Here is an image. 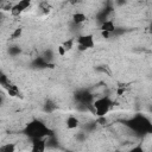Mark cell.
<instances>
[{
  "label": "cell",
  "mask_w": 152,
  "mask_h": 152,
  "mask_svg": "<svg viewBox=\"0 0 152 152\" xmlns=\"http://www.w3.org/2000/svg\"><path fill=\"white\" fill-rule=\"evenodd\" d=\"M150 31L152 32V21H151V24H150Z\"/></svg>",
  "instance_id": "cell-20"
},
{
  "label": "cell",
  "mask_w": 152,
  "mask_h": 152,
  "mask_svg": "<svg viewBox=\"0 0 152 152\" xmlns=\"http://www.w3.org/2000/svg\"><path fill=\"white\" fill-rule=\"evenodd\" d=\"M6 88H7V91H8V94H10L11 96H18V89H17L15 86L8 84Z\"/></svg>",
  "instance_id": "cell-12"
},
{
  "label": "cell",
  "mask_w": 152,
  "mask_h": 152,
  "mask_svg": "<svg viewBox=\"0 0 152 152\" xmlns=\"http://www.w3.org/2000/svg\"><path fill=\"white\" fill-rule=\"evenodd\" d=\"M24 133L26 135H28L31 139H36V138H46L49 135H52V131L40 120H32L31 122H28L24 129Z\"/></svg>",
  "instance_id": "cell-1"
},
{
  "label": "cell",
  "mask_w": 152,
  "mask_h": 152,
  "mask_svg": "<svg viewBox=\"0 0 152 152\" xmlns=\"http://www.w3.org/2000/svg\"><path fill=\"white\" fill-rule=\"evenodd\" d=\"M63 46L65 48V50H66V51L71 50V49H72V46H74V39H72V38H71V39H68L66 42H64V43H63Z\"/></svg>",
  "instance_id": "cell-13"
},
{
  "label": "cell",
  "mask_w": 152,
  "mask_h": 152,
  "mask_svg": "<svg viewBox=\"0 0 152 152\" xmlns=\"http://www.w3.org/2000/svg\"><path fill=\"white\" fill-rule=\"evenodd\" d=\"M48 141L45 138H36L32 139V151L33 152H44L46 150Z\"/></svg>",
  "instance_id": "cell-6"
},
{
  "label": "cell",
  "mask_w": 152,
  "mask_h": 152,
  "mask_svg": "<svg viewBox=\"0 0 152 152\" xmlns=\"http://www.w3.org/2000/svg\"><path fill=\"white\" fill-rule=\"evenodd\" d=\"M86 19H87V17H86V14L82 13V12H76V13L72 14V21H74L76 25H80V24L84 23Z\"/></svg>",
  "instance_id": "cell-9"
},
{
  "label": "cell",
  "mask_w": 152,
  "mask_h": 152,
  "mask_svg": "<svg viewBox=\"0 0 152 152\" xmlns=\"http://www.w3.org/2000/svg\"><path fill=\"white\" fill-rule=\"evenodd\" d=\"M126 125L129 128H132L134 132L139 133V134L152 133V124H151V121L146 116H142L140 114H138L134 118H132L128 121H126Z\"/></svg>",
  "instance_id": "cell-2"
},
{
  "label": "cell",
  "mask_w": 152,
  "mask_h": 152,
  "mask_svg": "<svg viewBox=\"0 0 152 152\" xmlns=\"http://www.w3.org/2000/svg\"><path fill=\"white\" fill-rule=\"evenodd\" d=\"M76 99H77V101H78L80 104H86L87 107H90L93 104L94 100H95L94 95L91 93L87 91V90H82V91L77 93Z\"/></svg>",
  "instance_id": "cell-5"
},
{
  "label": "cell",
  "mask_w": 152,
  "mask_h": 152,
  "mask_svg": "<svg viewBox=\"0 0 152 152\" xmlns=\"http://www.w3.org/2000/svg\"><path fill=\"white\" fill-rule=\"evenodd\" d=\"M126 1L125 0H115V4L116 5H122V4H125Z\"/></svg>",
  "instance_id": "cell-19"
},
{
  "label": "cell",
  "mask_w": 152,
  "mask_h": 152,
  "mask_svg": "<svg viewBox=\"0 0 152 152\" xmlns=\"http://www.w3.org/2000/svg\"><path fill=\"white\" fill-rule=\"evenodd\" d=\"M77 45L80 51H86L88 49H93L95 46L93 34H83L77 38Z\"/></svg>",
  "instance_id": "cell-4"
},
{
  "label": "cell",
  "mask_w": 152,
  "mask_h": 152,
  "mask_svg": "<svg viewBox=\"0 0 152 152\" xmlns=\"http://www.w3.org/2000/svg\"><path fill=\"white\" fill-rule=\"evenodd\" d=\"M55 108H56V106H55L52 102H50V101L46 102V104H45V110H48V112H52Z\"/></svg>",
  "instance_id": "cell-15"
},
{
  "label": "cell",
  "mask_w": 152,
  "mask_h": 152,
  "mask_svg": "<svg viewBox=\"0 0 152 152\" xmlns=\"http://www.w3.org/2000/svg\"><path fill=\"white\" fill-rule=\"evenodd\" d=\"M65 125H66V128H69V129H75V128H77V127L80 126V120H78V118H76V116L70 115V116H68V119H66V121H65Z\"/></svg>",
  "instance_id": "cell-8"
},
{
  "label": "cell",
  "mask_w": 152,
  "mask_h": 152,
  "mask_svg": "<svg viewBox=\"0 0 152 152\" xmlns=\"http://www.w3.org/2000/svg\"><path fill=\"white\" fill-rule=\"evenodd\" d=\"M21 32H23V28H21V27L15 28V30L13 31V33H12L11 38H12V39H17V38H19V37L21 36Z\"/></svg>",
  "instance_id": "cell-14"
},
{
  "label": "cell",
  "mask_w": 152,
  "mask_h": 152,
  "mask_svg": "<svg viewBox=\"0 0 152 152\" xmlns=\"http://www.w3.org/2000/svg\"><path fill=\"white\" fill-rule=\"evenodd\" d=\"M113 104V101L108 97V96H104V97H99L96 100H94L93 102V106H94V114H96L97 116H104L110 107Z\"/></svg>",
  "instance_id": "cell-3"
},
{
  "label": "cell",
  "mask_w": 152,
  "mask_h": 152,
  "mask_svg": "<svg viewBox=\"0 0 152 152\" xmlns=\"http://www.w3.org/2000/svg\"><path fill=\"white\" fill-rule=\"evenodd\" d=\"M65 52H66L65 48H64L63 45H59V46H58V53H59L61 56H63V55H65Z\"/></svg>",
  "instance_id": "cell-18"
},
{
  "label": "cell",
  "mask_w": 152,
  "mask_h": 152,
  "mask_svg": "<svg viewBox=\"0 0 152 152\" xmlns=\"http://www.w3.org/2000/svg\"><path fill=\"white\" fill-rule=\"evenodd\" d=\"M115 24H114V21L113 20H110V19H107L106 21H103L101 25H100V30L101 31H104V32H109V33H112L113 34V32L115 31Z\"/></svg>",
  "instance_id": "cell-7"
},
{
  "label": "cell",
  "mask_w": 152,
  "mask_h": 152,
  "mask_svg": "<svg viewBox=\"0 0 152 152\" xmlns=\"http://www.w3.org/2000/svg\"><path fill=\"white\" fill-rule=\"evenodd\" d=\"M15 151V146L13 144H5L0 147V152H14Z\"/></svg>",
  "instance_id": "cell-11"
},
{
  "label": "cell",
  "mask_w": 152,
  "mask_h": 152,
  "mask_svg": "<svg viewBox=\"0 0 152 152\" xmlns=\"http://www.w3.org/2000/svg\"><path fill=\"white\" fill-rule=\"evenodd\" d=\"M68 1H77V0H68Z\"/></svg>",
  "instance_id": "cell-21"
},
{
  "label": "cell",
  "mask_w": 152,
  "mask_h": 152,
  "mask_svg": "<svg viewBox=\"0 0 152 152\" xmlns=\"http://www.w3.org/2000/svg\"><path fill=\"white\" fill-rule=\"evenodd\" d=\"M24 11H25V8H24L19 2H17L15 5H13V7H12V10H11V13H12L13 17H18V15H20Z\"/></svg>",
  "instance_id": "cell-10"
},
{
  "label": "cell",
  "mask_w": 152,
  "mask_h": 152,
  "mask_svg": "<svg viewBox=\"0 0 152 152\" xmlns=\"http://www.w3.org/2000/svg\"><path fill=\"white\" fill-rule=\"evenodd\" d=\"M18 2H19V4H20V5H21V6L25 8V10H26V8H27V7L31 5V0H19Z\"/></svg>",
  "instance_id": "cell-17"
},
{
  "label": "cell",
  "mask_w": 152,
  "mask_h": 152,
  "mask_svg": "<svg viewBox=\"0 0 152 152\" xmlns=\"http://www.w3.org/2000/svg\"><path fill=\"white\" fill-rule=\"evenodd\" d=\"M19 52H20V49H19L18 46H12V48H10V53H11L12 56L18 55Z\"/></svg>",
  "instance_id": "cell-16"
}]
</instances>
